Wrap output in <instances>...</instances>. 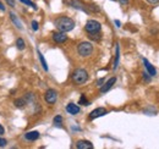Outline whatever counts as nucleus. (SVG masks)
I'll list each match as a JSON object with an SVG mask.
<instances>
[{
	"label": "nucleus",
	"mask_w": 159,
	"mask_h": 149,
	"mask_svg": "<svg viewBox=\"0 0 159 149\" xmlns=\"http://www.w3.org/2000/svg\"><path fill=\"white\" fill-rule=\"evenodd\" d=\"M21 2H23L25 5H27V6H31L32 9H34V10H38V7H37V5L33 2V1H31V0H20Z\"/></svg>",
	"instance_id": "20"
},
{
	"label": "nucleus",
	"mask_w": 159,
	"mask_h": 149,
	"mask_svg": "<svg viewBox=\"0 0 159 149\" xmlns=\"http://www.w3.org/2000/svg\"><path fill=\"white\" fill-rule=\"evenodd\" d=\"M27 104H28V103H27V100H26L25 98H17V99H15V102H14V105H15L16 108H19V109L25 108Z\"/></svg>",
	"instance_id": "15"
},
{
	"label": "nucleus",
	"mask_w": 159,
	"mask_h": 149,
	"mask_svg": "<svg viewBox=\"0 0 159 149\" xmlns=\"http://www.w3.org/2000/svg\"><path fill=\"white\" fill-rule=\"evenodd\" d=\"M44 99L49 105H54L58 100V92L55 89H52V88L48 89L44 94Z\"/></svg>",
	"instance_id": "5"
},
{
	"label": "nucleus",
	"mask_w": 159,
	"mask_h": 149,
	"mask_svg": "<svg viewBox=\"0 0 159 149\" xmlns=\"http://www.w3.org/2000/svg\"><path fill=\"white\" fill-rule=\"evenodd\" d=\"M52 38H53V40H54L55 43H58V44H62V43H65V42L67 40L66 33H65V32H60V31L54 32Z\"/></svg>",
	"instance_id": "8"
},
{
	"label": "nucleus",
	"mask_w": 159,
	"mask_h": 149,
	"mask_svg": "<svg viewBox=\"0 0 159 149\" xmlns=\"http://www.w3.org/2000/svg\"><path fill=\"white\" fill-rule=\"evenodd\" d=\"M143 64H144V67H146V70H147V72L151 74L152 77L153 76H156L157 74V71H156V69H154V66L146 59V57H143Z\"/></svg>",
	"instance_id": "11"
},
{
	"label": "nucleus",
	"mask_w": 159,
	"mask_h": 149,
	"mask_svg": "<svg viewBox=\"0 0 159 149\" xmlns=\"http://www.w3.org/2000/svg\"><path fill=\"white\" fill-rule=\"evenodd\" d=\"M88 37L91 38L92 40H96V42H99L100 38H102V36H100V33L98 32V33H91Z\"/></svg>",
	"instance_id": "22"
},
{
	"label": "nucleus",
	"mask_w": 159,
	"mask_h": 149,
	"mask_svg": "<svg viewBox=\"0 0 159 149\" xmlns=\"http://www.w3.org/2000/svg\"><path fill=\"white\" fill-rule=\"evenodd\" d=\"M53 122H54V125H57V126H61V124H62V116H61V115H57V116L53 119Z\"/></svg>",
	"instance_id": "21"
},
{
	"label": "nucleus",
	"mask_w": 159,
	"mask_h": 149,
	"mask_svg": "<svg viewBox=\"0 0 159 149\" xmlns=\"http://www.w3.org/2000/svg\"><path fill=\"white\" fill-rule=\"evenodd\" d=\"M119 61H120V47H119V44H116V48H115V59H114V64H113V70H116V69H118Z\"/></svg>",
	"instance_id": "14"
},
{
	"label": "nucleus",
	"mask_w": 159,
	"mask_h": 149,
	"mask_svg": "<svg viewBox=\"0 0 159 149\" xmlns=\"http://www.w3.org/2000/svg\"><path fill=\"white\" fill-rule=\"evenodd\" d=\"M102 29V25H100L98 21L96 20H88L86 22V26H84V31L91 34V33H98Z\"/></svg>",
	"instance_id": "4"
},
{
	"label": "nucleus",
	"mask_w": 159,
	"mask_h": 149,
	"mask_svg": "<svg viewBox=\"0 0 159 149\" xmlns=\"http://www.w3.org/2000/svg\"><path fill=\"white\" fill-rule=\"evenodd\" d=\"M76 148L77 149H92L93 148V144L89 142V141H84V139H81L76 142Z\"/></svg>",
	"instance_id": "12"
},
{
	"label": "nucleus",
	"mask_w": 159,
	"mask_h": 149,
	"mask_svg": "<svg viewBox=\"0 0 159 149\" xmlns=\"http://www.w3.org/2000/svg\"><path fill=\"white\" fill-rule=\"evenodd\" d=\"M115 82H116V77L109 78L107 82H104V83L100 86V93H107L108 91H110V88L115 84Z\"/></svg>",
	"instance_id": "6"
},
{
	"label": "nucleus",
	"mask_w": 159,
	"mask_h": 149,
	"mask_svg": "<svg viewBox=\"0 0 159 149\" xmlns=\"http://www.w3.org/2000/svg\"><path fill=\"white\" fill-rule=\"evenodd\" d=\"M37 54H38V57H39V60H40L42 67L44 69V71H48V65H47V61H45V59H44V56H43V54L40 53L39 50H37Z\"/></svg>",
	"instance_id": "17"
},
{
	"label": "nucleus",
	"mask_w": 159,
	"mask_h": 149,
	"mask_svg": "<svg viewBox=\"0 0 159 149\" xmlns=\"http://www.w3.org/2000/svg\"><path fill=\"white\" fill-rule=\"evenodd\" d=\"M6 2H7L11 7H15V1H14V0H6Z\"/></svg>",
	"instance_id": "27"
},
{
	"label": "nucleus",
	"mask_w": 159,
	"mask_h": 149,
	"mask_svg": "<svg viewBox=\"0 0 159 149\" xmlns=\"http://www.w3.org/2000/svg\"><path fill=\"white\" fill-rule=\"evenodd\" d=\"M79 104L84 105V106H88V105L91 104V102H89V100H87V98H86V95H84V94H82V95H81V98H80Z\"/></svg>",
	"instance_id": "19"
},
{
	"label": "nucleus",
	"mask_w": 159,
	"mask_h": 149,
	"mask_svg": "<svg viewBox=\"0 0 159 149\" xmlns=\"http://www.w3.org/2000/svg\"><path fill=\"white\" fill-rule=\"evenodd\" d=\"M10 19H11V21H12V23L19 28V29H21L22 28V25H21V22L19 21V19H17V16L14 14V12H10Z\"/></svg>",
	"instance_id": "16"
},
{
	"label": "nucleus",
	"mask_w": 159,
	"mask_h": 149,
	"mask_svg": "<svg viewBox=\"0 0 159 149\" xmlns=\"http://www.w3.org/2000/svg\"><path fill=\"white\" fill-rule=\"evenodd\" d=\"M66 111L69 112V114H71V115H77L81 111V109H80L79 105H76L74 103H70V104L66 105Z\"/></svg>",
	"instance_id": "13"
},
{
	"label": "nucleus",
	"mask_w": 159,
	"mask_h": 149,
	"mask_svg": "<svg viewBox=\"0 0 159 149\" xmlns=\"http://www.w3.org/2000/svg\"><path fill=\"white\" fill-rule=\"evenodd\" d=\"M77 53L82 57H88L93 53V45L89 42H81L77 45Z\"/></svg>",
	"instance_id": "3"
},
{
	"label": "nucleus",
	"mask_w": 159,
	"mask_h": 149,
	"mask_svg": "<svg viewBox=\"0 0 159 149\" xmlns=\"http://www.w3.org/2000/svg\"><path fill=\"white\" fill-rule=\"evenodd\" d=\"M70 5H71L72 7H75V9H77V10H81V11L86 12V14L89 12V10L86 7V5H83V4H82L81 1H79V0H71V1H70Z\"/></svg>",
	"instance_id": "9"
},
{
	"label": "nucleus",
	"mask_w": 159,
	"mask_h": 149,
	"mask_svg": "<svg viewBox=\"0 0 159 149\" xmlns=\"http://www.w3.org/2000/svg\"><path fill=\"white\" fill-rule=\"evenodd\" d=\"M142 76H143V78H144L147 82H149V81H151V77H152V76L148 74V72H143V74H142Z\"/></svg>",
	"instance_id": "25"
},
{
	"label": "nucleus",
	"mask_w": 159,
	"mask_h": 149,
	"mask_svg": "<svg viewBox=\"0 0 159 149\" xmlns=\"http://www.w3.org/2000/svg\"><path fill=\"white\" fill-rule=\"evenodd\" d=\"M0 10H1V11H5V6L2 5V2H1V1H0Z\"/></svg>",
	"instance_id": "33"
},
{
	"label": "nucleus",
	"mask_w": 159,
	"mask_h": 149,
	"mask_svg": "<svg viewBox=\"0 0 159 149\" xmlns=\"http://www.w3.org/2000/svg\"><path fill=\"white\" fill-rule=\"evenodd\" d=\"M6 144H7V141H6L5 138H1V137H0V148L5 147Z\"/></svg>",
	"instance_id": "26"
},
{
	"label": "nucleus",
	"mask_w": 159,
	"mask_h": 149,
	"mask_svg": "<svg viewBox=\"0 0 159 149\" xmlns=\"http://www.w3.org/2000/svg\"><path fill=\"white\" fill-rule=\"evenodd\" d=\"M4 133H5V129L0 125V136H1V134H4Z\"/></svg>",
	"instance_id": "31"
},
{
	"label": "nucleus",
	"mask_w": 159,
	"mask_h": 149,
	"mask_svg": "<svg viewBox=\"0 0 159 149\" xmlns=\"http://www.w3.org/2000/svg\"><path fill=\"white\" fill-rule=\"evenodd\" d=\"M104 82H105V79H104V78H100V79H98V82H97V86H98V87H100V86H102Z\"/></svg>",
	"instance_id": "28"
},
{
	"label": "nucleus",
	"mask_w": 159,
	"mask_h": 149,
	"mask_svg": "<svg viewBox=\"0 0 159 149\" xmlns=\"http://www.w3.org/2000/svg\"><path fill=\"white\" fill-rule=\"evenodd\" d=\"M115 25H116V27H121V22L119 20H115Z\"/></svg>",
	"instance_id": "32"
},
{
	"label": "nucleus",
	"mask_w": 159,
	"mask_h": 149,
	"mask_svg": "<svg viewBox=\"0 0 159 149\" xmlns=\"http://www.w3.org/2000/svg\"><path fill=\"white\" fill-rule=\"evenodd\" d=\"M121 5H127L129 4V0H118Z\"/></svg>",
	"instance_id": "30"
},
{
	"label": "nucleus",
	"mask_w": 159,
	"mask_h": 149,
	"mask_svg": "<svg viewBox=\"0 0 159 149\" xmlns=\"http://www.w3.org/2000/svg\"><path fill=\"white\" fill-rule=\"evenodd\" d=\"M16 48H17L19 50H23V49L26 48V43H25V40H23L22 38H17V39H16Z\"/></svg>",
	"instance_id": "18"
},
{
	"label": "nucleus",
	"mask_w": 159,
	"mask_h": 149,
	"mask_svg": "<svg viewBox=\"0 0 159 149\" xmlns=\"http://www.w3.org/2000/svg\"><path fill=\"white\" fill-rule=\"evenodd\" d=\"M39 138V132L38 131H30L27 133H25V139L30 141V142H34Z\"/></svg>",
	"instance_id": "10"
},
{
	"label": "nucleus",
	"mask_w": 159,
	"mask_h": 149,
	"mask_svg": "<svg viewBox=\"0 0 159 149\" xmlns=\"http://www.w3.org/2000/svg\"><path fill=\"white\" fill-rule=\"evenodd\" d=\"M54 26L60 32H70L75 28V21L67 16H60L54 20Z\"/></svg>",
	"instance_id": "1"
},
{
	"label": "nucleus",
	"mask_w": 159,
	"mask_h": 149,
	"mask_svg": "<svg viewBox=\"0 0 159 149\" xmlns=\"http://www.w3.org/2000/svg\"><path fill=\"white\" fill-rule=\"evenodd\" d=\"M149 4H152V5H156V4H158L159 0H147Z\"/></svg>",
	"instance_id": "29"
},
{
	"label": "nucleus",
	"mask_w": 159,
	"mask_h": 149,
	"mask_svg": "<svg viewBox=\"0 0 159 149\" xmlns=\"http://www.w3.org/2000/svg\"><path fill=\"white\" fill-rule=\"evenodd\" d=\"M108 114V110L105 108H97L94 110L89 112V120H94V119H98L100 116H104Z\"/></svg>",
	"instance_id": "7"
},
{
	"label": "nucleus",
	"mask_w": 159,
	"mask_h": 149,
	"mask_svg": "<svg viewBox=\"0 0 159 149\" xmlns=\"http://www.w3.org/2000/svg\"><path fill=\"white\" fill-rule=\"evenodd\" d=\"M71 78L76 86H82L88 81V72L84 69H77L72 72Z\"/></svg>",
	"instance_id": "2"
},
{
	"label": "nucleus",
	"mask_w": 159,
	"mask_h": 149,
	"mask_svg": "<svg viewBox=\"0 0 159 149\" xmlns=\"http://www.w3.org/2000/svg\"><path fill=\"white\" fill-rule=\"evenodd\" d=\"M31 27H32V29H33L34 32H37L38 28H39V25H38L37 21H32V22H31Z\"/></svg>",
	"instance_id": "24"
},
{
	"label": "nucleus",
	"mask_w": 159,
	"mask_h": 149,
	"mask_svg": "<svg viewBox=\"0 0 159 149\" xmlns=\"http://www.w3.org/2000/svg\"><path fill=\"white\" fill-rule=\"evenodd\" d=\"M87 7H88L91 11H93V12H99V11H100L99 7H98L97 5H94V4H91V5H88Z\"/></svg>",
	"instance_id": "23"
}]
</instances>
